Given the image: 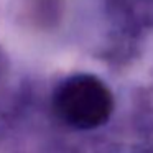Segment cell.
Returning <instances> with one entry per match:
<instances>
[{"label": "cell", "mask_w": 153, "mask_h": 153, "mask_svg": "<svg viewBox=\"0 0 153 153\" xmlns=\"http://www.w3.org/2000/svg\"><path fill=\"white\" fill-rule=\"evenodd\" d=\"M56 115L64 123L81 130L102 125L112 114L114 99L109 87L91 74L68 77L53 96Z\"/></svg>", "instance_id": "6da1fadb"}]
</instances>
